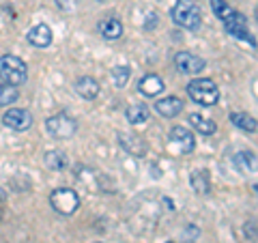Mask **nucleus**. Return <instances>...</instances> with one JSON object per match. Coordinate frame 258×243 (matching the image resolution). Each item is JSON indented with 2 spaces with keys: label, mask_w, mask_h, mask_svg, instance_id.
I'll list each match as a JSON object with an SVG mask.
<instances>
[{
  "label": "nucleus",
  "mask_w": 258,
  "mask_h": 243,
  "mask_svg": "<svg viewBox=\"0 0 258 243\" xmlns=\"http://www.w3.org/2000/svg\"><path fill=\"white\" fill-rule=\"evenodd\" d=\"M170 18L176 26L185 30H198L203 24V13H200L196 0H176L170 11Z\"/></svg>",
  "instance_id": "nucleus-1"
},
{
  "label": "nucleus",
  "mask_w": 258,
  "mask_h": 243,
  "mask_svg": "<svg viewBox=\"0 0 258 243\" xmlns=\"http://www.w3.org/2000/svg\"><path fill=\"white\" fill-rule=\"evenodd\" d=\"M0 80L11 86H22L28 80V67L20 56L5 54L0 56Z\"/></svg>",
  "instance_id": "nucleus-2"
},
{
  "label": "nucleus",
  "mask_w": 258,
  "mask_h": 243,
  "mask_svg": "<svg viewBox=\"0 0 258 243\" xmlns=\"http://www.w3.org/2000/svg\"><path fill=\"white\" fill-rule=\"evenodd\" d=\"M187 95L191 97V101L200 103V106H215L220 101V88L211 78H196L187 84Z\"/></svg>",
  "instance_id": "nucleus-3"
},
{
  "label": "nucleus",
  "mask_w": 258,
  "mask_h": 243,
  "mask_svg": "<svg viewBox=\"0 0 258 243\" xmlns=\"http://www.w3.org/2000/svg\"><path fill=\"white\" fill-rule=\"evenodd\" d=\"M50 205L54 207L56 213L60 215H74L80 209V196L71 188H56L50 194Z\"/></svg>",
  "instance_id": "nucleus-4"
},
{
  "label": "nucleus",
  "mask_w": 258,
  "mask_h": 243,
  "mask_svg": "<svg viewBox=\"0 0 258 243\" xmlns=\"http://www.w3.org/2000/svg\"><path fill=\"white\" fill-rule=\"evenodd\" d=\"M45 129L54 140H71L78 132V123L69 114L60 112V114H54L45 120Z\"/></svg>",
  "instance_id": "nucleus-5"
},
{
  "label": "nucleus",
  "mask_w": 258,
  "mask_h": 243,
  "mask_svg": "<svg viewBox=\"0 0 258 243\" xmlns=\"http://www.w3.org/2000/svg\"><path fill=\"white\" fill-rule=\"evenodd\" d=\"M222 24H224V28H226V32H228L230 37H237V39H241V41H247V43L256 45V39L252 37V32L247 30V18L241 11L232 9V13Z\"/></svg>",
  "instance_id": "nucleus-6"
},
{
  "label": "nucleus",
  "mask_w": 258,
  "mask_h": 243,
  "mask_svg": "<svg viewBox=\"0 0 258 243\" xmlns=\"http://www.w3.org/2000/svg\"><path fill=\"white\" fill-rule=\"evenodd\" d=\"M174 67L181 71V74H187V76H198L200 71H205L207 67V60L198 54H191V52H176L174 56Z\"/></svg>",
  "instance_id": "nucleus-7"
},
{
  "label": "nucleus",
  "mask_w": 258,
  "mask_h": 243,
  "mask_svg": "<svg viewBox=\"0 0 258 243\" xmlns=\"http://www.w3.org/2000/svg\"><path fill=\"white\" fill-rule=\"evenodd\" d=\"M3 123L7 127L15 129V132H26V129H30V125H32V114L24 108H9L3 114Z\"/></svg>",
  "instance_id": "nucleus-8"
},
{
  "label": "nucleus",
  "mask_w": 258,
  "mask_h": 243,
  "mask_svg": "<svg viewBox=\"0 0 258 243\" xmlns=\"http://www.w3.org/2000/svg\"><path fill=\"white\" fill-rule=\"evenodd\" d=\"M170 142H172L181 153H191L194 149H196V138H194V134L189 132L187 127H181V125H179V127H172V132H170Z\"/></svg>",
  "instance_id": "nucleus-9"
},
{
  "label": "nucleus",
  "mask_w": 258,
  "mask_h": 243,
  "mask_svg": "<svg viewBox=\"0 0 258 243\" xmlns=\"http://www.w3.org/2000/svg\"><path fill=\"white\" fill-rule=\"evenodd\" d=\"M118 142L129 155H136V157H144L149 151V144L136 134H118Z\"/></svg>",
  "instance_id": "nucleus-10"
},
{
  "label": "nucleus",
  "mask_w": 258,
  "mask_h": 243,
  "mask_svg": "<svg viewBox=\"0 0 258 243\" xmlns=\"http://www.w3.org/2000/svg\"><path fill=\"white\" fill-rule=\"evenodd\" d=\"M26 39L30 41V45L35 47H50L52 45V28L47 26V24H37V26H32L28 30Z\"/></svg>",
  "instance_id": "nucleus-11"
},
{
  "label": "nucleus",
  "mask_w": 258,
  "mask_h": 243,
  "mask_svg": "<svg viewBox=\"0 0 258 243\" xmlns=\"http://www.w3.org/2000/svg\"><path fill=\"white\" fill-rule=\"evenodd\" d=\"M164 80H161L157 74H147V76H142L140 78V82H138V91L144 95V97H157L159 93H164Z\"/></svg>",
  "instance_id": "nucleus-12"
},
{
  "label": "nucleus",
  "mask_w": 258,
  "mask_h": 243,
  "mask_svg": "<svg viewBox=\"0 0 258 243\" xmlns=\"http://www.w3.org/2000/svg\"><path fill=\"white\" fill-rule=\"evenodd\" d=\"M97 30H99V35L106 39V41H116V39H120V35H123V24H120V20L110 15V18H103L99 22Z\"/></svg>",
  "instance_id": "nucleus-13"
},
{
  "label": "nucleus",
  "mask_w": 258,
  "mask_h": 243,
  "mask_svg": "<svg viewBox=\"0 0 258 243\" xmlns=\"http://www.w3.org/2000/svg\"><path fill=\"white\" fill-rule=\"evenodd\" d=\"M155 110L159 112L161 116H166V118H172L176 114H181V110H183V101L179 99V97H164V99H159L155 103Z\"/></svg>",
  "instance_id": "nucleus-14"
},
{
  "label": "nucleus",
  "mask_w": 258,
  "mask_h": 243,
  "mask_svg": "<svg viewBox=\"0 0 258 243\" xmlns=\"http://www.w3.org/2000/svg\"><path fill=\"white\" fill-rule=\"evenodd\" d=\"M76 93L80 97H84V99H95L97 95H99V82H97L95 78L91 76H82V78H78L76 80Z\"/></svg>",
  "instance_id": "nucleus-15"
},
{
  "label": "nucleus",
  "mask_w": 258,
  "mask_h": 243,
  "mask_svg": "<svg viewBox=\"0 0 258 243\" xmlns=\"http://www.w3.org/2000/svg\"><path fill=\"white\" fill-rule=\"evenodd\" d=\"M189 181H191V188L196 190L198 194H209L211 192V176H209V170H205V168L194 170Z\"/></svg>",
  "instance_id": "nucleus-16"
},
{
  "label": "nucleus",
  "mask_w": 258,
  "mask_h": 243,
  "mask_svg": "<svg viewBox=\"0 0 258 243\" xmlns=\"http://www.w3.org/2000/svg\"><path fill=\"white\" fill-rule=\"evenodd\" d=\"M127 120L132 125H140V123H147L149 116H151V110L147 103H134V106H129L127 112H125Z\"/></svg>",
  "instance_id": "nucleus-17"
},
{
  "label": "nucleus",
  "mask_w": 258,
  "mask_h": 243,
  "mask_svg": "<svg viewBox=\"0 0 258 243\" xmlns=\"http://www.w3.org/2000/svg\"><path fill=\"white\" fill-rule=\"evenodd\" d=\"M189 125L196 129L198 134H203V136H213L215 134V120H211V118H207V116H203V114H189Z\"/></svg>",
  "instance_id": "nucleus-18"
},
{
  "label": "nucleus",
  "mask_w": 258,
  "mask_h": 243,
  "mask_svg": "<svg viewBox=\"0 0 258 243\" xmlns=\"http://www.w3.org/2000/svg\"><path fill=\"white\" fill-rule=\"evenodd\" d=\"M232 164H235V168L239 170V172H252L254 166H256V155L252 151H239L235 157H232Z\"/></svg>",
  "instance_id": "nucleus-19"
},
{
  "label": "nucleus",
  "mask_w": 258,
  "mask_h": 243,
  "mask_svg": "<svg viewBox=\"0 0 258 243\" xmlns=\"http://www.w3.org/2000/svg\"><path fill=\"white\" fill-rule=\"evenodd\" d=\"M230 123L235 127H239L241 132H247V134L256 132V118L249 116L247 112H232V114H230Z\"/></svg>",
  "instance_id": "nucleus-20"
},
{
  "label": "nucleus",
  "mask_w": 258,
  "mask_h": 243,
  "mask_svg": "<svg viewBox=\"0 0 258 243\" xmlns=\"http://www.w3.org/2000/svg\"><path fill=\"white\" fill-rule=\"evenodd\" d=\"M43 164H45V168L58 172V170L67 168V155H64L62 151H47L45 157H43Z\"/></svg>",
  "instance_id": "nucleus-21"
},
{
  "label": "nucleus",
  "mask_w": 258,
  "mask_h": 243,
  "mask_svg": "<svg viewBox=\"0 0 258 243\" xmlns=\"http://www.w3.org/2000/svg\"><path fill=\"white\" fill-rule=\"evenodd\" d=\"M129 78H132V67H127V65H116L112 69V82L116 88H123L129 82Z\"/></svg>",
  "instance_id": "nucleus-22"
},
{
  "label": "nucleus",
  "mask_w": 258,
  "mask_h": 243,
  "mask_svg": "<svg viewBox=\"0 0 258 243\" xmlns=\"http://www.w3.org/2000/svg\"><path fill=\"white\" fill-rule=\"evenodd\" d=\"M20 97L18 86H11V84H0V106H9V103H15Z\"/></svg>",
  "instance_id": "nucleus-23"
},
{
  "label": "nucleus",
  "mask_w": 258,
  "mask_h": 243,
  "mask_svg": "<svg viewBox=\"0 0 258 243\" xmlns=\"http://www.w3.org/2000/svg\"><path fill=\"white\" fill-rule=\"evenodd\" d=\"M211 9L215 13V18H220L222 22L232 13V7L226 3V0H211Z\"/></svg>",
  "instance_id": "nucleus-24"
},
{
  "label": "nucleus",
  "mask_w": 258,
  "mask_h": 243,
  "mask_svg": "<svg viewBox=\"0 0 258 243\" xmlns=\"http://www.w3.org/2000/svg\"><path fill=\"white\" fill-rule=\"evenodd\" d=\"M56 5H58V9L69 11V13L78 9V0H56Z\"/></svg>",
  "instance_id": "nucleus-25"
},
{
  "label": "nucleus",
  "mask_w": 258,
  "mask_h": 243,
  "mask_svg": "<svg viewBox=\"0 0 258 243\" xmlns=\"http://www.w3.org/2000/svg\"><path fill=\"white\" fill-rule=\"evenodd\" d=\"M245 237L249 241H256V226H254V222H247L245 224Z\"/></svg>",
  "instance_id": "nucleus-26"
},
{
  "label": "nucleus",
  "mask_w": 258,
  "mask_h": 243,
  "mask_svg": "<svg viewBox=\"0 0 258 243\" xmlns=\"http://www.w3.org/2000/svg\"><path fill=\"white\" fill-rule=\"evenodd\" d=\"M149 18H151V22H149V24H144V26H147V28H153V26L157 24V15H155V13H151Z\"/></svg>",
  "instance_id": "nucleus-27"
},
{
  "label": "nucleus",
  "mask_w": 258,
  "mask_h": 243,
  "mask_svg": "<svg viewBox=\"0 0 258 243\" xmlns=\"http://www.w3.org/2000/svg\"><path fill=\"white\" fill-rule=\"evenodd\" d=\"M166 243H176V241H166Z\"/></svg>",
  "instance_id": "nucleus-28"
},
{
  "label": "nucleus",
  "mask_w": 258,
  "mask_h": 243,
  "mask_svg": "<svg viewBox=\"0 0 258 243\" xmlns=\"http://www.w3.org/2000/svg\"><path fill=\"white\" fill-rule=\"evenodd\" d=\"M95 243H101V241H95Z\"/></svg>",
  "instance_id": "nucleus-29"
},
{
  "label": "nucleus",
  "mask_w": 258,
  "mask_h": 243,
  "mask_svg": "<svg viewBox=\"0 0 258 243\" xmlns=\"http://www.w3.org/2000/svg\"><path fill=\"white\" fill-rule=\"evenodd\" d=\"M99 3H103V0H99Z\"/></svg>",
  "instance_id": "nucleus-30"
}]
</instances>
